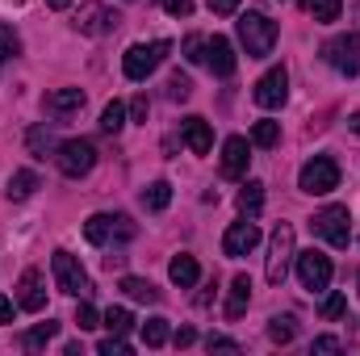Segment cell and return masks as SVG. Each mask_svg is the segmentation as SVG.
I'll return each instance as SVG.
<instances>
[{
	"label": "cell",
	"instance_id": "obj_1",
	"mask_svg": "<svg viewBox=\"0 0 360 356\" xmlns=\"http://www.w3.org/2000/svg\"><path fill=\"white\" fill-rule=\"evenodd\" d=\"M239 42L252 59H269L276 46V21L264 13H243L239 17Z\"/></svg>",
	"mask_w": 360,
	"mask_h": 356
},
{
	"label": "cell",
	"instance_id": "obj_2",
	"mask_svg": "<svg viewBox=\"0 0 360 356\" xmlns=\"http://www.w3.org/2000/svg\"><path fill=\"white\" fill-rule=\"evenodd\" d=\"M168 51H172V42H164V38H160V42H134V46L122 55V72H126V80H134V84L147 80V76L168 59Z\"/></svg>",
	"mask_w": 360,
	"mask_h": 356
},
{
	"label": "cell",
	"instance_id": "obj_3",
	"mask_svg": "<svg viewBox=\"0 0 360 356\" xmlns=\"http://www.w3.org/2000/svg\"><path fill=\"white\" fill-rule=\"evenodd\" d=\"M297 189L310 193V197H327V193H335V189H340V164H335L331 155H314L310 164H302V172H297Z\"/></svg>",
	"mask_w": 360,
	"mask_h": 356
},
{
	"label": "cell",
	"instance_id": "obj_4",
	"mask_svg": "<svg viewBox=\"0 0 360 356\" xmlns=\"http://www.w3.org/2000/svg\"><path fill=\"white\" fill-rule=\"evenodd\" d=\"M310 231L319 239H327L331 248H348L352 243V218H348V205H323L314 218H310Z\"/></svg>",
	"mask_w": 360,
	"mask_h": 356
},
{
	"label": "cell",
	"instance_id": "obj_5",
	"mask_svg": "<svg viewBox=\"0 0 360 356\" xmlns=\"http://www.w3.org/2000/svg\"><path fill=\"white\" fill-rule=\"evenodd\" d=\"M293 256H297V252H293V227H289V222H276V231H272V239H269V260H264L269 285H285Z\"/></svg>",
	"mask_w": 360,
	"mask_h": 356
},
{
	"label": "cell",
	"instance_id": "obj_6",
	"mask_svg": "<svg viewBox=\"0 0 360 356\" xmlns=\"http://www.w3.org/2000/svg\"><path fill=\"white\" fill-rule=\"evenodd\" d=\"M55 164H59V172H63V177L80 180V177H89L92 164H96V147H92L89 139H68V143H59Z\"/></svg>",
	"mask_w": 360,
	"mask_h": 356
},
{
	"label": "cell",
	"instance_id": "obj_7",
	"mask_svg": "<svg viewBox=\"0 0 360 356\" xmlns=\"http://www.w3.org/2000/svg\"><path fill=\"white\" fill-rule=\"evenodd\" d=\"M51 268H55V285H59L63 293H72V298H89L92 293L89 272H84V265H80L72 252H55Z\"/></svg>",
	"mask_w": 360,
	"mask_h": 356
},
{
	"label": "cell",
	"instance_id": "obj_8",
	"mask_svg": "<svg viewBox=\"0 0 360 356\" xmlns=\"http://www.w3.org/2000/svg\"><path fill=\"white\" fill-rule=\"evenodd\" d=\"M331 256H323V252H302L297 256V281H302V289H310V293H327V285H331Z\"/></svg>",
	"mask_w": 360,
	"mask_h": 356
},
{
	"label": "cell",
	"instance_id": "obj_9",
	"mask_svg": "<svg viewBox=\"0 0 360 356\" xmlns=\"http://www.w3.org/2000/svg\"><path fill=\"white\" fill-rule=\"evenodd\" d=\"M323 59H327L340 76H356L360 72V38L356 34H335V38L323 46Z\"/></svg>",
	"mask_w": 360,
	"mask_h": 356
},
{
	"label": "cell",
	"instance_id": "obj_10",
	"mask_svg": "<svg viewBox=\"0 0 360 356\" xmlns=\"http://www.w3.org/2000/svg\"><path fill=\"white\" fill-rule=\"evenodd\" d=\"M117 21H122V17H117L109 4H101V0L80 4V13H76V30H80V34H89V38H101V34L117 30Z\"/></svg>",
	"mask_w": 360,
	"mask_h": 356
},
{
	"label": "cell",
	"instance_id": "obj_11",
	"mask_svg": "<svg viewBox=\"0 0 360 356\" xmlns=\"http://www.w3.org/2000/svg\"><path fill=\"white\" fill-rule=\"evenodd\" d=\"M256 105L260 109H281L285 105V96H289V72L285 68H269L260 80H256Z\"/></svg>",
	"mask_w": 360,
	"mask_h": 356
},
{
	"label": "cell",
	"instance_id": "obj_12",
	"mask_svg": "<svg viewBox=\"0 0 360 356\" xmlns=\"http://www.w3.org/2000/svg\"><path fill=\"white\" fill-rule=\"evenodd\" d=\"M256 243H260V227L252 222V218H243V222H235L226 235H222V252L231 256V260H239V256H248V252H256Z\"/></svg>",
	"mask_w": 360,
	"mask_h": 356
},
{
	"label": "cell",
	"instance_id": "obj_13",
	"mask_svg": "<svg viewBox=\"0 0 360 356\" xmlns=\"http://www.w3.org/2000/svg\"><path fill=\"white\" fill-rule=\"evenodd\" d=\"M17 306L30 310V314L46 310V281H42L38 268H25V272H21V281H17Z\"/></svg>",
	"mask_w": 360,
	"mask_h": 356
},
{
	"label": "cell",
	"instance_id": "obj_14",
	"mask_svg": "<svg viewBox=\"0 0 360 356\" xmlns=\"http://www.w3.org/2000/svg\"><path fill=\"white\" fill-rule=\"evenodd\" d=\"M248 164H252V143L239 139V134H231V139L222 143V177L226 180L248 177Z\"/></svg>",
	"mask_w": 360,
	"mask_h": 356
},
{
	"label": "cell",
	"instance_id": "obj_15",
	"mask_svg": "<svg viewBox=\"0 0 360 356\" xmlns=\"http://www.w3.org/2000/svg\"><path fill=\"white\" fill-rule=\"evenodd\" d=\"M235 46H231V38H222V34H214V38H205V68L214 72V76H235Z\"/></svg>",
	"mask_w": 360,
	"mask_h": 356
},
{
	"label": "cell",
	"instance_id": "obj_16",
	"mask_svg": "<svg viewBox=\"0 0 360 356\" xmlns=\"http://www.w3.org/2000/svg\"><path fill=\"white\" fill-rule=\"evenodd\" d=\"M42 109L51 113V117H72V113H80L84 109V89H55L42 96Z\"/></svg>",
	"mask_w": 360,
	"mask_h": 356
},
{
	"label": "cell",
	"instance_id": "obj_17",
	"mask_svg": "<svg viewBox=\"0 0 360 356\" xmlns=\"http://www.w3.org/2000/svg\"><path fill=\"white\" fill-rule=\"evenodd\" d=\"M180 134H184V143H188L193 155H205V151L214 147V130H210L205 117H184V122H180Z\"/></svg>",
	"mask_w": 360,
	"mask_h": 356
},
{
	"label": "cell",
	"instance_id": "obj_18",
	"mask_svg": "<svg viewBox=\"0 0 360 356\" xmlns=\"http://www.w3.org/2000/svg\"><path fill=\"white\" fill-rule=\"evenodd\" d=\"M248 306H252V276H243V272H239V276L231 281V298H226V319H239V314H243Z\"/></svg>",
	"mask_w": 360,
	"mask_h": 356
},
{
	"label": "cell",
	"instance_id": "obj_19",
	"mask_svg": "<svg viewBox=\"0 0 360 356\" xmlns=\"http://www.w3.org/2000/svg\"><path fill=\"white\" fill-rule=\"evenodd\" d=\"M168 276H172V285H180V289H193L197 281H201V268H197V260L193 256H172V265H168Z\"/></svg>",
	"mask_w": 360,
	"mask_h": 356
},
{
	"label": "cell",
	"instance_id": "obj_20",
	"mask_svg": "<svg viewBox=\"0 0 360 356\" xmlns=\"http://www.w3.org/2000/svg\"><path fill=\"white\" fill-rule=\"evenodd\" d=\"M38 184H42V180H38V172L21 168V172H13V177H8V189H4V197H8V201H25V197H30Z\"/></svg>",
	"mask_w": 360,
	"mask_h": 356
},
{
	"label": "cell",
	"instance_id": "obj_21",
	"mask_svg": "<svg viewBox=\"0 0 360 356\" xmlns=\"http://www.w3.org/2000/svg\"><path fill=\"white\" fill-rule=\"evenodd\" d=\"M109 235H113V214H92L89 222H84V239H89L92 248H105Z\"/></svg>",
	"mask_w": 360,
	"mask_h": 356
},
{
	"label": "cell",
	"instance_id": "obj_22",
	"mask_svg": "<svg viewBox=\"0 0 360 356\" xmlns=\"http://www.w3.org/2000/svg\"><path fill=\"white\" fill-rule=\"evenodd\" d=\"M168 201H172V184H168V180H151V184L143 189V205H147L151 214L168 210Z\"/></svg>",
	"mask_w": 360,
	"mask_h": 356
},
{
	"label": "cell",
	"instance_id": "obj_23",
	"mask_svg": "<svg viewBox=\"0 0 360 356\" xmlns=\"http://www.w3.org/2000/svg\"><path fill=\"white\" fill-rule=\"evenodd\" d=\"M260 205H264V184H260V180H248V184L239 189V210H243V218H256Z\"/></svg>",
	"mask_w": 360,
	"mask_h": 356
},
{
	"label": "cell",
	"instance_id": "obj_24",
	"mask_svg": "<svg viewBox=\"0 0 360 356\" xmlns=\"http://www.w3.org/2000/svg\"><path fill=\"white\" fill-rule=\"evenodd\" d=\"M122 293L126 298H134V302H160V289L151 285V281H143V276H122Z\"/></svg>",
	"mask_w": 360,
	"mask_h": 356
},
{
	"label": "cell",
	"instance_id": "obj_25",
	"mask_svg": "<svg viewBox=\"0 0 360 356\" xmlns=\"http://www.w3.org/2000/svg\"><path fill=\"white\" fill-rule=\"evenodd\" d=\"M297 336V319L293 314H272L269 319V340L272 344H293Z\"/></svg>",
	"mask_w": 360,
	"mask_h": 356
},
{
	"label": "cell",
	"instance_id": "obj_26",
	"mask_svg": "<svg viewBox=\"0 0 360 356\" xmlns=\"http://www.w3.org/2000/svg\"><path fill=\"white\" fill-rule=\"evenodd\" d=\"M55 336H59V323H51V319H46V323H38V327H30V331L21 336V344H25L30 352H38V348H46V344H51Z\"/></svg>",
	"mask_w": 360,
	"mask_h": 356
},
{
	"label": "cell",
	"instance_id": "obj_27",
	"mask_svg": "<svg viewBox=\"0 0 360 356\" xmlns=\"http://www.w3.org/2000/svg\"><path fill=\"white\" fill-rule=\"evenodd\" d=\"M101 327H109V336H126V331L134 327V319H130L126 306H109V310L101 314Z\"/></svg>",
	"mask_w": 360,
	"mask_h": 356
},
{
	"label": "cell",
	"instance_id": "obj_28",
	"mask_svg": "<svg viewBox=\"0 0 360 356\" xmlns=\"http://www.w3.org/2000/svg\"><path fill=\"white\" fill-rule=\"evenodd\" d=\"M122 126H126V105H122V101H109V105L101 109V130H105V134H117Z\"/></svg>",
	"mask_w": 360,
	"mask_h": 356
},
{
	"label": "cell",
	"instance_id": "obj_29",
	"mask_svg": "<svg viewBox=\"0 0 360 356\" xmlns=\"http://www.w3.org/2000/svg\"><path fill=\"white\" fill-rule=\"evenodd\" d=\"M25 143H30V151H34V155H42V160H46V155H55V151H59V143H55V139H51V130H46V126H34V130H30V139H25Z\"/></svg>",
	"mask_w": 360,
	"mask_h": 356
},
{
	"label": "cell",
	"instance_id": "obj_30",
	"mask_svg": "<svg viewBox=\"0 0 360 356\" xmlns=\"http://www.w3.org/2000/svg\"><path fill=\"white\" fill-rule=\"evenodd\" d=\"M168 336H172V331H168V319H147V323H143V344H147V348H164Z\"/></svg>",
	"mask_w": 360,
	"mask_h": 356
},
{
	"label": "cell",
	"instance_id": "obj_31",
	"mask_svg": "<svg viewBox=\"0 0 360 356\" xmlns=\"http://www.w3.org/2000/svg\"><path fill=\"white\" fill-rule=\"evenodd\" d=\"M252 143H256V147H276V143H281V122H269V117L256 122V126H252Z\"/></svg>",
	"mask_w": 360,
	"mask_h": 356
},
{
	"label": "cell",
	"instance_id": "obj_32",
	"mask_svg": "<svg viewBox=\"0 0 360 356\" xmlns=\"http://www.w3.org/2000/svg\"><path fill=\"white\" fill-rule=\"evenodd\" d=\"M17 51H21V38H17V30L0 21V63H4V59H13Z\"/></svg>",
	"mask_w": 360,
	"mask_h": 356
},
{
	"label": "cell",
	"instance_id": "obj_33",
	"mask_svg": "<svg viewBox=\"0 0 360 356\" xmlns=\"http://www.w3.org/2000/svg\"><path fill=\"white\" fill-rule=\"evenodd\" d=\"M184 59L188 63H205V38L201 34H188L184 38Z\"/></svg>",
	"mask_w": 360,
	"mask_h": 356
},
{
	"label": "cell",
	"instance_id": "obj_34",
	"mask_svg": "<svg viewBox=\"0 0 360 356\" xmlns=\"http://www.w3.org/2000/svg\"><path fill=\"white\" fill-rule=\"evenodd\" d=\"M72 323H76L80 331H92V327H101V314L92 310L89 302H80V306H76V319H72Z\"/></svg>",
	"mask_w": 360,
	"mask_h": 356
},
{
	"label": "cell",
	"instance_id": "obj_35",
	"mask_svg": "<svg viewBox=\"0 0 360 356\" xmlns=\"http://www.w3.org/2000/svg\"><path fill=\"white\" fill-rule=\"evenodd\" d=\"M188 96H193V80L176 72V76L168 80V101H188Z\"/></svg>",
	"mask_w": 360,
	"mask_h": 356
},
{
	"label": "cell",
	"instance_id": "obj_36",
	"mask_svg": "<svg viewBox=\"0 0 360 356\" xmlns=\"http://www.w3.org/2000/svg\"><path fill=\"white\" fill-rule=\"evenodd\" d=\"M96 352L101 356H130V344H126L122 336H105V340L96 344Z\"/></svg>",
	"mask_w": 360,
	"mask_h": 356
},
{
	"label": "cell",
	"instance_id": "obj_37",
	"mask_svg": "<svg viewBox=\"0 0 360 356\" xmlns=\"http://www.w3.org/2000/svg\"><path fill=\"white\" fill-rule=\"evenodd\" d=\"M109 239H117V243H130L134 239V222L126 218V214H113V235Z\"/></svg>",
	"mask_w": 360,
	"mask_h": 356
},
{
	"label": "cell",
	"instance_id": "obj_38",
	"mask_svg": "<svg viewBox=\"0 0 360 356\" xmlns=\"http://www.w3.org/2000/svg\"><path fill=\"white\" fill-rule=\"evenodd\" d=\"M344 310H348V298H344V293H327V302H323V319H344Z\"/></svg>",
	"mask_w": 360,
	"mask_h": 356
},
{
	"label": "cell",
	"instance_id": "obj_39",
	"mask_svg": "<svg viewBox=\"0 0 360 356\" xmlns=\"http://www.w3.org/2000/svg\"><path fill=\"white\" fill-rule=\"evenodd\" d=\"M340 4H344V0H314L310 13H314V21H335V17H340Z\"/></svg>",
	"mask_w": 360,
	"mask_h": 356
},
{
	"label": "cell",
	"instance_id": "obj_40",
	"mask_svg": "<svg viewBox=\"0 0 360 356\" xmlns=\"http://www.w3.org/2000/svg\"><path fill=\"white\" fill-rule=\"evenodd\" d=\"M205 348H210V352H243V348H239L235 340H226V336H210Z\"/></svg>",
	"mask_w": 360,
	"mask_h": 356
},
{
	"label": "cell",
	"instance_id": "obj_41",
	"mask_svg": "<svg viewBox=\"0 0 360 356\" xmlns=\"http://www.w3.org/2000/svg\"><path fill=\"white\" fill-rule=\"evenodd\" d=\"M164 8H168V17H188L193 0H164Z\"/></svg>",
	"mask_w": 360,
	"mask_h": 356
},
{
	"label": "cell",
	"instance_id": "obj_42",
	"mask_svg": "<svg viewBox=\"0 0 360 356\" xmlns=\"http://www.w3.org/2000/svg\"><path fill=\"white\" fill-rule=\"evenodd\" d=\"M310 352H340V340H335V336H319V340L310 344Z\"/></svg>",
	"mask_w": 360,
	"mask_h": 356
},
{
	"label": "cell",
	"instance_id": "obj_43",
	"mask_svg": "<svg viewBox=\"0 0 360 356\" xmlns=\"http://www.w3.org/2000/svg\"><path fill=\"white\" fill-rule=\"evenodd\" d=\"M239 4H243V0H210V13H218V17H231Z\"/></svg>",
	"mask_w": 360,
	"mask_h": 356
},
{
	"label": "cell",
	"instance_id": "obj_44",
	"mask_svg": "<svg viewBox=\"0 0 360 356\" xmlns=\"http://www.w3.org/2000/svg\"><path fill=\"white\" fill-rule=\"evenodd\" d=\"M130 117H134V122H147V96H134V101H130Z\"/></svg>",
	"mask_w": 360,
	"mask_h": 356
},
{
	"label": "cell",
	"instance_id": "obj_45",
	"mask_svg": "<svg viewBox=\"0 0 360 356\" xmlns=\"http://www.w3.org/2000/svg\"><path fill=\"white\" fill-rule=\"evenodd\" d=\"M193 340H197V331H193V327H180L176 336H172V344H176V348H188Z\"/></svg>",
	"mask_w": 360,
	"mask_h": 356
},
{
	"label": "cell",
	"instance_id": "obj_46",
	"mask_svg": "<svg viewBox=\"0 0 360 356\" xmlns=\"http://www.w3.org/2000/svg\"><path fill=\"white\" fill-rule=\"evenodd\" d=\"M0 323H13V302L0 293Z\"/></svg>",
	"mask_w": 360,
	"mask_h": 356
},
{
	"label": "cell",
	"instance_id": "obj_47",
	"mask_svg": "<svg viewBox=\"0 0 360 356\" xmlns=\"http://www.w3.org/2000/svg\"><path fill=\"white\" fill-rule=\"evenodd\" d=\"M46 8H55V13H63V8H72V0H46Z\"/></svg>",
	"mask_w": 360,
	"mask_h": 356
},
{
	"label": "cell",
	"instance_id": "obj_48",
	"mask_svg": "<svg viewBox=\"0 0 360 356\" xmlns=\"http://www.w3.org/2000/svg\"><path fill=\"white\" fill-rule=\"evenodd\" d=\"M348 126H352V134H360V113H352V117H348Z\"/></svg>",
	"mask_w": 360,
	"mask_h": 356
},
{
	"label": "cell",
	"instance_id": "obj_49",
	"mask_svg": "<svg viewBox=\"0 0 360 356\" xmlns=\"http://www.w3.org/2000/svg\"><path fill=\"white\" fill-rule=\"evenodd\" d=\"M297 4H302V8H306V13H310V8H314V0H297Z\"/></svg>",
	"mask_w": 360,
	"mask_h": 356
},
{
	"label": "cell",
	"instance_id": "obj_50",
	"mask_svg": "<svg viewBox=\"0 0 360 356\" xmlns=\"http://www.w3.org/2000/svg\"><path fill=\"white\" fill-rule=\"evenodd\" d=\"M126 4H134V0H126Z\"/></svg>",
	"mask_w": 360,
	"mask_h": 356
},
{
	"label": "cell",
	"instance_id": "obj_51",
	"mask_svg": "<svg viewBox=\"0 0 360 356\" xmlns=\"http://www.w3.org/2000/svg\"><path fill=\"white\" fill-rule=\"evenodd\" d=\"M356 281H360V276H356Z\"/></svg>",
	"mask_w": 360,
	"mask_h": 356
}]
</instances>
